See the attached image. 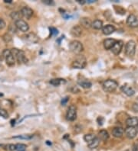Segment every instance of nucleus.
Instances as JSON below:
<instances>
[{
    "label": "nucleus",
    "mask_w": 138,
    "mask_h": 151,
    "mask_svg": "<svg viewBox=\"0 0 138 151\" xmlns=\"http://www.w3.org/2000/svg\"><path fill=\"white\" fill-rule=\"evenodd\" d=\"M87 65V60L84 55L78 54L71 63V66L74 69H84Z\"/></svg>",
    "instance_id": "nucleus-1"
},
{
    "label": "nucleus",
    "mask_w": 138,
    "mask_h": 151,
    "mask_svg": "<svg viewBox=\"0 0 138 151\" xmlns=\"http://www.w3.org/2000/svg\"><path fill=\"white\" fill-rule=\"evenodd\" d=\"M118 86L117 82L113 80H108L102 84V88L106 92H114Z\"/></svg>",
    "instance_id": "nucleus-2"
},
{
    "label": "nucleus",
    "mask_w": 138,
    "mask_h": 151,
    "mask_svg": "<svg viewBox=\"0 0 138 151\" xmlns=\"http://www.w3.org/2000/svg\"><path fill=\"white\" fill-rule=\"evenodd\" d=\"M11 52H12V55L14 56L15 59H16L19 64H26L28 62L24 51L18 50L17 48H13L11 50Z\"/></svg>",
    "instance_id": "nucleus-3"
},
{
    "label": "nucleus",
    "mask_w": 138,
    "mask_h": 151,
    "mask_svg": "<svg viewBox=\"0 0 138 151\" xmlns=\"http://www.w3.org/2000/svg\"><path fill=\"white\" fill-rule=\"evenodd\" d=\"M136 42L133 40L129 41L125 45V54L128 57H133L136 54Z\"/></svg>",
    "instance_id": "nucleus-4"
},
{
    "label": "nucleus",
    "mask_w": 138,
    "mask_h": 151,
    "mask_svg": "<svg viewBox=\"0 0 138 151\" xmlns=\"http://www.w3.org/2000/svg\"><path fill=\"white\" fill-rule=\"evenodd\" d=\"M69 48H70V50L74 53V54H80L83 50H84V47H83V44H82L81 42H80L79 41H72L69 44Z\"/></svg>",
    "instance_id": "nucleus-5"
},
{
    "label": "nucleus",
    "mask_w": 138,
    "mask_h": 151,
    "mask_svg": "<svg viewBox=\"0 0 138 151\" xmlns=\"http://www.w3.org/2000/svg\"><path fill=\"white\" fill-rule=\"evenodd\" d=\"M2 56L4 57L7 65L10 66H11L15 65L16 59H15L14 56L12 55L11 50H8V49H6V50H4V51L2 52Z\"/></svg>",
    "instance_id": "nucleus-6"
},
{
    "label": "nucleus",
    "mask_w": 138,
    "mask_h": 151,
    "mask_svg": "<svg viewBox=\"0 0 138 151\" xmlns=\"http://www.w3.org/2000/svg\"><path fill=\"white\" fill-rule=\"evenodd\" d=\"M22 39L24 41L29 43V44H36L39 41V38L35 33H28L22 36Z\"/></svg>",
    "instance_id": "nucleus-7"
},
{
    "label": "nucleus",
    "mask_w": 138,
    "mask_h": 151,
    "mask_svg": "<svg viewBox=\"0 0 138 151\" xmlns=\"http://www.w3.org/2000/svg\"><path fill=\"white\" fill-rule=\"evenodd\" d=\"M15 26L18 30L21 31L22 32H27L29 30V25L25 21L19 19L18 21L15 22Z\"/></svg>",
    "instance_id": "nucleus-8"
},
{
    "label": "nucleus",
    "mask_w": 138,
    "mask_h": 151,
    "mask_svg": "<svg viewBox=\"0 0 138 151\" xmlns=\"http://www.w3.org/2000/svg\"><path fill=\"white\" fill-rule=\"evenodd\" d=\"M66 118L68 121H73L77 118V108L74 106H71L68 108L66 113Z\"/></svg>",
    "instance_id": "nucleus-9"
},
{
    "label": "nucleus",
    "mask_w": 138,
    "mask_h": 151,
    "mask_svg": "<svg viewBox=\"0 0 138 151\" xmlns=\"http://www.w3.org/2000/svg\"><path fill=\"white\" fill-rule=\"evenodd\" d=\"M127 24L131 28L138 27V18L135 15H130L127 18Z\"/></svg>",
    "instance_id": "nucleus-10"
},
{
    "label": "nucleus",
    "mask_w": 138,
    "mask_h": 151,
    "mask_svg": "<svg viewBox=\"0 0 138 151\" xmlns=\"http://www.w3.org/2000/svg\"><path fill=\"white\" fill-rule=\"evenodd\" d=\"M20 13L22 15V17L26 18V19H30L34 14V12L29 7H23L21 9Z\"/></svg>",
    "instance_id": "nucleus-11"
},
{
    "label": "nucleus",
    "mask_w": 138,
    "mask_h": 151,
    "mask_svg": "<svg viewBox=\"0 0 138 151\" xmlns=\"http://www.w3.org/2000/svg\"><path fill=\"white\" fill-rule=\"evenodd\" d=\"M123 47H124V43H123L122 41H117L114 47L111 48V51L114 55H118V54H120V53L122 50Z\"/></svg>",
    "instance_id": "nucleus-12"
},
{
    "label": "nucleus",
    "mask_w": 138,
    "mask_h": 151,
    "mask_svg": "<svg viewBox=\"0 0 138 151\" xmlns=\"http://www.w3.org/2000/svg\"><path fill=\"white\" fill-rule=\"evenodd\" d=\"M124 132H125L127 137H128L129 139H134V137H136L137 134L136 127H127L125 129Z\"/></svg>",
    "instance_id": "nucleus-13"
},
{
    "label": "nucleus",
    "mask_w": 138,
    "mask_h": 151,
    "mask_svg": "<svg viewBox=\"0 0 138 151\" xmlns=\"http://www.w3.org/2000/svg\"><path fill=\"white\" fill-rule=\"evenodd\" d=\"M120 90L127 96H133L135 94V91L131 86H128L127 84H124V86H121Z\"/></svg>",
    "instance_id": "nucleus-14"
},
{
    "label": "nucleus",
    "mask_w": 138,
    "mask_h": 151,
    "mask_svg": "<svg viewBox=\"0 0 138 151\" xmlns=\"http://www.w3.org/2000/svg\"><path fill=\"white\" fill-rule=\"evenodd\" d=\"M101 30H102V33L104 35H110L115 31L116 28L112 24H107V25L103 26Z\"/></svg>",
    "instance_id": "nucleus-15"
},
{
    "label": "nucleus",
    "mask_w": 138,
    "mask_h": 151,
    "mask_svg": "<svg viewBox=\"0 0 138 151\" xmlns=\"http://www.w3.org/2000/svg\"><path fill=\"white\" fill-rule=\"evenodd\" d=\"M82 32H83V30H82L81 26L80 25H74L73 26L71 29V34L73 37H80L82 34Z\"/></svg>",
    "instance_id": "nucleus-16"
},
{
    "label": "nucleus",
    "mask_w": 138,
    "mask_h": 151,
    "mask_svg": "<svg viewBox=\"0 0 138 151\" xmlns=\"http://www.w3.org/2000/svg\"><path fill=\"white\" fill-rule=\"evenodd\" d=\"M124 134V130L122 127H116L112 129V135L114 137L117 138H120L122 137Z\"/></svg>",
    "instance_id": "nucleus-17"
},
{
    "label": "nucleus",
    "mask_w": 138,
    "mask_h": 151,
    "mask_svg": "<svg viewBox=\"0 0 138 151\" xmlns=\"http://www.w3.org/2000/svg\"><path fill=\"white\" fill-rule=\"evenodd\" d=\"M117 41L113 38H108L104 41V47L106 50H111V48L114 47V44L116 43Z\"/></svg>",
    "instance_id": "nucleus-18"
},
{
    "label": "nucleus",
    "mask_w": 138,
    "mask_h": 151,
    "mask_svg": "<svg viewBox=\"0 0 138 151\" xmlns=\"http://www.w3.org/2000/svg\"><path fill=\"white\" fill-rule=\"evenodd\" d=\"M80 23L81 27H84V28L86 29H88V28H91V24H92V22L91 21L90 18H86V17H84L82 18L80 20Z\"/></svg>",
    "instance_id": "nucleus-19"
},
{
    "label": "nucleus",
    "mask_w": 138,
    "mask_h": 151,
    "mask_svg": "<svg viewBox=\"0 0 138 151\" xmlns=\"http://www.w3.org/2000/svg\"><path fill=\"white\" fill-rule=\"evenodd\" d=\"M126 124L127 127H136L138 124V117H130L127 118L126 121Z\"/></svg>",
    "instance_id": "nucleus-20"
},
{
    "label": "nucleus",
    "mask_w": 138,
    "mask_h": 151,
    "mask_svg": "<svg viewBox=\"0 0 138 151\" xmlns=\"http://www.w3.org/2000/svg\"><path fill=\"white\" fill-rule=\"evenodd\" d=\"M98 138L100 141H106L109 138V134L106 130H101L98 132Z\"/></svg>",
    "instance_id": "nucleus-21"
},
{
    "label": "nucleus",
    "mask_w": 138,
    "mask_h": 151,
    "mask_svg": "<svg viewBox=\"0 0 138 151\" xmlns=\"http://www.w3.org/2000/svg\"><path fill=\"white\" fill-rule=\"evenodd\" d=\"M78 84L84 89H90L92 86L91 82L87 80H78Z\"/></svg>",
    "instance_id": "nucleus-22"
},
{
    "label": "nucleus",
    "mask_w": 138,
    "mask_h": 151,
    "mask_svg": "<svg viewBox=\"0 0 138 151\" xmlns=\"http://www.w3.org/2000/svg\"><path fill=\"white\" fill-rule=\"evenodd\" d=\"M91 28H93L94 29H96V30H100V29H102L103 28L102 21L98 20V19L94 20V22H92Z\"/></svg>",
    "instance_id": "nucleus-23"
},
{
    "label": "nucleus",
    "mask_w": 138,
    "mask_h": 151,
    "mask_svg": "<svg viewBox=\"0 0 138 151\" xmlns=\"http://www.w3.org/2000/svg\"><path fill=\"white\" fill-rule=\"evenodd\" d=\"M99 143H100V140H99V138L97 137L94 141H92L91 143H88V146L91 150H94L98 147Z\"/></svg>",
    "instance_id": "nucleus-24"
},
{
    "label": "nucleus",
    "mask_w": 138,
    "mask_h": 151,
    "mask_svg": "<svg viewBox=\"0 0 138 151\" xmlns=\"http://www.w3.org/2000/svg\"><path fill=\"white\" fill-rule=\"evenodd\" d=\"M49 82H50V84H52V86H60L62 83L66 82V81L64 80H62V79H53V80H51Z\"/></svg>",
    "instance_id": "nucleus-25"
},
{
    "label": "nucleus",
    "mask_w": 138,
    "mask_h": 151,
    "mask_svg": "<svg viewBox=\"0 0 138 151\" xmlns=\"http://www.w3.org/2000/svg\"><path fill=\"white\" fill-rule=\"evenodd\" d=\"M97 137V136L94 134H85L84 137V141H86L87 143H91L92 141H94L95 138Z\"/></svg>",
    "instance_id": "nucleus-26"
},
{
    "label": "nucleus",
    "mask_w": 138,
    "mask_h": 151,
    "mask_svg": "<svg viewBox=\"0 0 138 151\" xmlns=\"http://www.w3.org/2000/svg\"><path fill=\"white\" fill-rule=\"evenodd\" d=\"M10 16H11V18H12L13 20H15V22H16V21H18L19 20V19H21L22 15H21L20 12H13L11 13Z\"/></svg>",
    "instance_id": "nucleus-27"
},
{
    "label": "nucleus",
    "mask_w": 138,
    "mask_h": 151,
    "mask_svg": "<svg viewBox=\"0 0 138 151\" xmlns=\"http://www.w3.org/2000/svg\"><path fill=\"white\" fill-rule=\"evenodd\" d=\"M33 137V135H30V134H22V135H18L16 137H13V138L16 139H23V140H30Z\"/></svg>",
    "instance_id": "nucleus-28"
},
{
    "label": "nucleus",
    "mask_w": 138,
    "mask_h": 151,
    "mask_svg": "<svg viewBox=\"0 0 138 151\" xmlns=\"http://www.w3.org/2000/svg\"><path fill=\"white\" fill-rule=\"evenodd\" d=\"M27 146L24 143H17L16 145V150L17 151H25Z\"/></svg>",
    "instance_id": "nucleus-29"
},
{
    "label": "nucleus",
    "mask_w": 138,
    "mask_h": 151,
    "mask_svg": "<svg viewBox=\"0 0 138 151\" xmlns=\"http://www.w3.org/2000/svg\"><path fill=\"white\" fill-rule=\"evenodd\" d=\"M0 117H4V118H8V114L6 109L3 108H0Z\"/></svg>",
    "instance_id": "nucleus-30"
},
{
    "label": "nucleus",
    "mask_w": 138,
    "mask_h": 151,
    "mask_svg": "<svg viewBox=\"0 0 138 151\" xmlns=\"http://www.w3.org/2000/svg\"><path fill=\"white\" fill-rule=\"evenodd\" d=\"M3 40L6 42V43H9V42L12 41V38L9 34H6L4 36H3Z\"/></svg>",
    "instance_id": "nucleus-31"
},
{
    "label": "nucleus",
    "mask_w": 138,
    "mask_h": 151,
    "mask_svg": "<svg viewBox=\"0 0 138 151\" xmlns=\"http://www.w3.org/2000/svg\"><path fill=\"white\" fill-rule=\"evenodd\" d=\"M132 108L133 110H134V111H135V112H138V98L137 99V101L133 104Z\"/></svg>",
    "instance_id": "nucleus-32"
},
{
    "label": "nucleus",
    "mask_w": 138,
    "mask_h": 151,
    "mask_svg": "<svg viewBox=\"0 0 138 151\" xmlns=\"http://www.w3.org/2000/svg\"><path fill=\"white\" fill-rule=\"evenodd\" d=\"M6 22L3 19H2V18H0V30L2 29V28H4L6 27Z\"/></svg>",
    "instance_id": "nucleus-33"
},
{
    "label": "nucleus",
    "mask_w": 138,
    "mask_h": 151,
    "mask_svg": "<svg viewBox=\"0 0 138 151\" xmlns=\"http://www.w3.org/2000/svg\"><path fill=\"white\" fill-rule=\"evenodd\" d=\"M51 31V33H52V35H56V34H58V30H57L56 28H49Z\"/></svg>",
    "instance_id": "nucleus-34"
},
{
    "label": "nucleus",
    "mask_w": 138,
    "mask_h": 151,
    "mask_svg": "<svg viewBox=\"0 0 138 151\" xmlns=\"http://www.w3.org/2000/svg\"><path fill=\"white\" fill-rule=\"evenodd\" d=\"M7 147H8V149L10 151L16 150V145L15 144H8Z\"/></svg>",
    "instance_id": "nucleus-35"
},
{
    "label": "nucleus",
    "mask_w": 138,
    "mask_h": 151,
    "mask_svg": "<svg viewBox=\"0 0 138 151\" xmlns=\"http://www.w3.org/2000/svg\"><path fill=\"white\" fill-rule=\"evenodd\" d=\"M42 2H43V3H45V4H47V5H53V4H54V2H53V1H52V0H43V1H42Z\"/></svg>",
    "instance_id": "nucleus-36"
},
{
    "label": "nucleus",
    "mask_w": 138,
    "mask_h": 151,
    "mask_svg": "<svg viewBox=\"0 0 138 151\" xmlns=\"http://www.w3.org/2000/svg\"><path fill=\"white\" fill-rule=\"evenodd\" d=\"M68 100H69L68 97H65V98H64V99H62V106H65L67 102H68Z\"/></svg>",
    "instance_id": "nucleus-37"
},
{
    "label": "nucleus",
    "mask_w": 138,
    "mask_h": 151,
    "mask_svg": "<svg viewBox=\"0 0 138 151\" xmlns=\"http://www.w3.org/2000/svg\"><path fill=\"white\" fill-rule=\"evenodd\" d=\"M104 117H100L98 118V124H99V125H102L103 123H104Z\"/></svg>",
    "instance_id": "nucleus-38"
},
{
    "label": "nucleus",
    "mask_w": 138,
    "mask_h": 151,
    "mask_svg": "<svg viewBox=\"0 0 138 151\" xmlns=\"http://www.w3.org/2000/svg\"><path fill=\"white\" fill-rule=\"evenodd\" d=\"M4 2L6 3H11L12 2V0H4Z\"/></svg>",
    "instance_id": "nucleus-39"
},
{
    "label": "nucleus",
    "mask_w": 138,
    "mask_h": 151,
    "mask_svg": "<svg viewBox=\"0 0 138 151\" xmlns=\"http://www.w3.org/2000/svg\"><path fill=\"white\" fill-rule=\"evenodd\" d=\"M136 129H137V134H138V124H137V126L136 127Z\"/></svg>",
    "instance_id": "nucleus-40"
},
{
    "label": "nucleus",
    "mask_w": 138,
    "mask_h": 151,
    "mask_svg": "<svg viewBox=\"0 0 138 151\" xmlns=\"http://www.w3.org/2000/svg\"><path fill=\"white\" fill-rule=\"evenodd\" d=\"M3 96V94L1 93V92H0V96Z\"/></svg>",
    "instance_id": "nucleus-41"
},
{
    "label": "nucleus",
    "mask_w": 138,
    "mask_h": 151,
    "mask_svg": "<svg viewBox=\"0 0 138 151\" xmlns=\"http://www.w3.org/2000/svg\"><path fill=\"white\" fill-rule=\"evenodd\" d=\"M0 60H1V58H0Z\"/></svg>",
    "instance_id": "nucleus-42"
}]
</instances>
